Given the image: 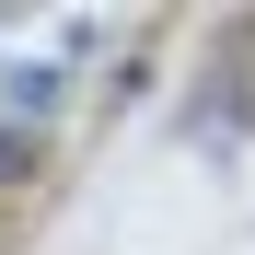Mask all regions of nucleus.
<instances>
[{"label":"nucleus","mask_w":255,"mask_h":255,"mask_svg":"<svg viewBox=\"0 0 255 255\" xmlns=\"http://www.w3.org/2000/svg\"><path fill=\"white\" fill-rule=\"evenodd\" d=\"M58 105V70H12V116H47Z\"/></svg>","instance_id":"f257e3e1"},{"label":"nucleus","mask_w":255,"mask_h":255,"mask_svg":"<svg viewBox=\"0 0 255 255\" xmlns=\"http://www.w3.org/2000/svg\"><path fill=\"white\" fill-rule=\"evenodd\" d=\"M12 174H35V128H0V186Z\"/></svg>","instance_id":"f03ea898"}]
</instances>
